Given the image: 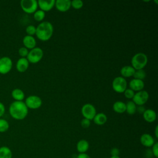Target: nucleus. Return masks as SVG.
Instances as JSON below:
<instances>
[{
  "label": "nucleus",
  "mask_w": 158,
  "mask_h": 158,
  "mask_svg": "<svg viewBox=\"0 0 158 158\" xmlns=\"http://www.w3.org/2000/svg\"><path fill=\"white\" fill-rule=\"evenodd\" d=\"M9 112L14 119L22 120L27 116L28 109L23 101H14L9 106Z\"/></svg>",
  "instance_id": "nucleus-1"
},
{
  "label": "nucleus",
  "mask_w": 158,
  "mask_h": 158,
  "mask_svg": "<svg viewBox=\"0 0 158 158\" xmlns=\"http://www.w3.org/2000/svg\"><path fill=\"white\" fill-rule=\"evenodd\" d=\"M54 28L52 23L48 21L41 22L36 27V36L41 41H48L52 36Z\"/></svg>",
  "instance_id": "nucleus-2"
},
{
  "label": "nucleus",
  "mask_w": 158,
  "mask_h": 158,
  "mask_svg": "<svg viewBox=\"0 0 158 158\" xmlns=\"http://www.w3.org/2000/svg\"><path fill=\"white\" fill-rule=\"evenodd\" d=\"M148 61V57L144 53L138 52L132 57L131 64V66L135 69V70H137L143 69L147 65Z\"/></svg>",
  "instance_id": "nucleus-3"
},
{
  "label": "nucleus",
  "mask_w": 158,
  "mask_h": 158,
  "mask_svg": "<svg viewBox=\"0 0 158 158\" xmlns=\"http://www.w3.org/2000/svg\"><path fill=\"white\" fill-rule=\"evenodd\" d=\"M43 57V51L41 48L35 47L31 49L27 56V59L29 63L36 64L39 62Z\"/></svg>",
  "instance_id": "nucleus-4"
},
{
  "label": "nucleus",
  "mask_w": 158,
  "mask_h": 158,
  "mask_svg": "<svg viewBox=\"0 0 158 158\" xmlns=\"http://www.w3.org/2000/svg\"><path fill=\"white\" fill-rule=\"evenodd\" d=\"M112 87L116 93H123L127 88V82L125 78L119 76L115 77L112 83Z\"/></svg>",
  "instance_id": "nucleus-5"
},
{
  "label": "nucleus",
  "mask_w": 158,
  "mask_h": 158,
  "mask_svg": "<svg viewBox=\"0 0 158 158\" xmlns=\"http://www.w3.org/2000/svg\"><path fill=\"white\" fill-rule=\"evenodd\" d=\"M20 7L25 13L33 14L38 9V1L36 0H22Z\"/></svg>",
  "instance_id": "nucleus-6"
},
{
  "label": "nucleus",
  "mask_w": 158,
  "mask_h": 158,
  "mask_svg": "<svg viewBox=\"0 0 158 158\" xmlns=\"http://www.w3.org/2000/svg\"><path fill=\"white\" fill-rule=\"evenodd\" d=\"M25 104L28 109H37L42 105V100L40 97L36 95H30L28 96L25 101Z\"/></svg>",
  "instance_id": "nucleus-7"
},
{
  "label": "nucleus",
  "mask_w": 158,
  "mask_h": 158,
  "mask_svg": "<svg viewBox=\"0 0 158 158\" xmlns=\"http://www.w3.org/2000/svg\"><path fill=\"white\" fill-rule=\"evenodd\" d=\"M81 112L85 118L91 120L96 114V110L93 104L86 103L82 106Z\"/></svg>",
  "instance_id": "nucleus-8"
},
{
  "label": "nucleus",
  "mask_w": 158,
  "mask_h": 158,
  "mask_svg": "<svg viewBox=\"0 0 158 158\" xmlns=\"http://www.w3.org/2000/svg\"><path fill=\"white\" fill-rule=\"evenodd\" d=\"M149 99V93L147 91L141 90L135 93L132 101L136 106H143L147 102Z\"/></svg>",
  "instance_id": "nucleus-9"
},
{
  "label": "nucleus",
  "mask_w": 158,
  "mask_h": 158,
  "mask_svg": "<svg viewBox=\"0 0 158 158\" xmlns=\"http://www.w3.org/2000/svg\"><path fill=\"white\" fill-rule=\"evenodd\" d=\"M12 60L7 56L0 58V73L5 75L8 73L12 68Z\"/></svg>",
  "instance_id": "nucleus-10"
},
{
  "label": "nucleus",
  "mask_w": 158,
  "mask_h": 158,
  "mask_svg": "<svg viewBox=\"0 0 158 158\" xmlns=\"http://www.w3.org/2000/svg\"><path fill=\"white\" fill-rule=\"evenodd\" d=\"M56 8L60 12H65L71 7V1L70 0H56L54 4Z\"/></svg>",
  "instance_id": "nucleus-11"
},
{
  "label": "nucleus",
  "mask_w": 158,
  "mask_h": 158,
  "mask_svg": "<svg viewBox=\"0 0 158 158\" xmlns=\"http://www.w3.org/2000/svg\"><path fill=\"white\" fill-rule=\"evenodd\" d=\"M38 1V6L40 10L45 12L51 10L54 6V0H39Z\"/></svg>",
  "instance_id": "nucleus-12"
},
{
  "label": "nucleus",
  "mask_w": 158,
  "mask_h": 158,
  "mask_svg": "<svg viewBox=\"0 0 158 158\" xmlns=\"http://www.w3.org/2000/svg\"><path fill=\"white\" fill-rule=\"evenodd\" d=\"M129 86L131 89L134 91H139L143 90L144 87V83L143 80L133 78L129 82Z\"/></svg>",
  "instance_id": "nucleus-13"
},
{
  "label": "nucleus",
  "mask_w": 158,
  "mask_h": 158,
  "mask_svg": "<svg viewBox=\"0 0 158 158\" xmlns=\"http://www.w3.org/2000/svg\"><path fill=\"white\" fill-rule=\"evenodd\" d=\"M29 64L30 63L26 57H20L16 62V69L19 72H25L28 69Z\"/></svg>",
  "instance_id": "nucleus-14"
},
{
  "label": "nucleus",
  "mask_w": 158,
  "mask_h": 158,
  "mask_svg": "<svg viewBox=\"0 0 158 158\" xmlns=\"http://www.w3.org/2000/svg\"><path fill=\"white\" fill-rule=\"evenodd\" d=\"M22 43L25 48L30 50L35 48L36 44L35 38L33 36H29L27 35L23 37L22 40Z\"/></svg>",
  "instance_id": "nucleus-15"
},
{
  "label": "nucleus",
  "mask_w": 158,
  "mask_h": 158,
  "mask_svg": "<svg viewBox=\"0 0 158 158\" xmlns=\"http://www.w3.org/2000/svg\"><path fill=\"white\" fill-rule=\"evenodd\" d=\"M140 142L145 147H151L155 143L153 137L148 133H144L141 136Z\"/></svg>",
  "instance_id": "nucleus-16"
},
{
  "label": "nucleus",
  "mask_w": 158,
  "mask_h": 158,
  "mask_svg": "<svg viewBox=\"0 0 158 158\" xmlns=\"http://www.w3.org/2000/svg\"><path fill=\"white\" fill-rule=\"evenodd\" d=\"M143 116L144 120L149 123L154 122L157 118L156 112L151 109H146L144 113L143 114Z\"/></svg>",
  "instance_id": "nucleus-17"
},
{
  "label": "nucleus",
  "mask_w": 158,
  "mask_h": 158,
  "mask_svg": "<svg viewBox=\"0 0 158 158\" xmlns=\"http://www.w3.org/2000/svg\"><path fill=\"white\" fill-rule=\"evenodd\" d=\"M135 72V69L131 65H125L122 67L120 69L121 77L125 78H128L133 77Z\"/></svg>",
  "instance_id": "nucleus-18"
},
{
  "label": "nucleus",
  "mask_w": 158,
  "mask_h": 158,
  "mask_svg": "<svg viewBox=\"0 0 158 158\" xmlns=\"http://www.w3.org/2000/svg\"><path fill=\"white\" fill-rule=\"evenodd\" d=\"M11 96L15 101H23L25 99V93L20 88H15L12 91Z\"/></svg>",
  "instance_id": "nucleus-19"
},
{
  "label": "nucleus",
  "mask_w": 158,
  "mask_h": 158,
  "mask_svg": "<svg viewBox=\"0 0 158 158\" xmlns=\"http://www.w3.org/2000/svg\"><path fill=\"white\" fill-rule=\"evenodd\" d=\"M93 120H94V122L95 124L98 125H102L105 124L106 122H107V117L105 114L102 112H100L98 114L96 113V114L95 115Z\"/></svg>",
  "instance_id": "nucleus-20"
},
{
  "label": "nucleus",
  "mask_w": 158,
  "mask_h": 158,
  "mask_svg": "<svg viewBox=\"0 0 158 158\" xmlns=\"http://www.w3.org/2000/svg\"><path fill=\"white\" fill-rule=\"evenodd\" d=\"M112 109L114 112L118 114H122L126 110V104L125 102L118 101L114 103Z\"/></svg>",
  "instance_id": "nucleus-21"
},
{
  "label": "nucleus",
  "mask_w": 158,
  "mask_h": 158,
  "mask_svg": "<svg viewBox=\"0 0 158 158\" xmlns=\"http://www.w3.org/2000/svg\"><path fill=\"white\" fill-rule=\"evenodd\" d=\"M88 149L89 143L85 139H81L77 144V149L80 153H85Z\"/></svg>",
  "instance_id": "nucleus-22"
},
{
  "label": "nucleus",
  "mask_w": 158,
  "mask_h": 158,
  "mask_svg": "<svg viewBox=\"0 0 158 158\" xmlns=\"http://www.w3.org/2000/svg\"><path fill=\"white\" fill-rule=\"evenodd\" d=\"M0 158H12V152L10 149L6 146L0 147Z\"/></svg>",
  "instance_id": "nucleus-23"
},
{
  "label": "nucleus",
  "mask_w": 158,
  "mask_h": 158,
  "mask_svg": "<svg viewBox=\"0 0 158 158\" xmlns=\"http://www.w3.org/2000/svg\"><path fill=\"white\" fill-rule=\"evenodd\" d=\"M126 104V110L125 112L129 114V115H133L136 113V105L132 101H129Z\"/></svg>",
  "instance_id": "nucleus-24"
},
{
  "label": "nucleus",
  "mask_w": 158,
  "mask_h": 158,
  "mask_svg": "<svg viewBox=\"0 0 158 158\" xmlns=\"http://www.w3.org/2000/svg\"><path fill=\"white\" fill-rule=\"evenodd\" d=\"M33 17L37 22H41L45 17V12L41 10H36L33 13Z\"/></svg>",
  "instance_id": "nucleus-25"
},
{
  "label": "nucleus",
  "mask_w": 158,
  "mask_h": 158,
  "mask_svg": "<svg viewBox=\"0 0 158 158\" xmlns=\"http://www.w3.org/2000/svg\"><path fill=\"white\" fill-rule=\"evenodd\" d=\"M9 128V123L6 119L0 118V133L7 131Z\"/></svg>",
  "instance_id": "nucleus-26"
},
{
  "label": "nucleus",
  "mask_w": 158,
  "mask_h": 158,
  "mask_svg": "<svg viewBox=\"0 0 158 158\" xmlns=\"http://www.w3.org/2000/svg\"><path fill=\"white\" fill-rule=\"evenodd\" d=\"M133 77H134V78L143 80L146 77V72L143 69L137 70H135V73Z\"/></svg>",
  "instance_id": "nucleus-27"
},
{
  "label": "nucleus",
  "mask_w": 158,
  "mask_h": 158,
  "mask_svg": "<svg viewBox=\"0 0 158 158\" xmlns=\"http://www.w3.org/2000/svg\"><path fill=\"white\" fill-rule=\"evenodd\" d=\"M83 6V2L81 0H73L71 1V7L75 9H80Z\"/></svg>",
  "instance_id": "nucleus-28"
},
{
  "label": "nucleus",
  "mask_w": 158,
  "mask_h": 158,
  "mask_svg": "<svg viewBox=\"0 0 158 158\" xmlns=\"http://www.w3.org/2000/svg\"><path fill=\"white\" fill-rule=\"evenodd\" d=\"M25 31H26L27 35L33 36V35H35V33H36V27H35L33 25H28L26 27Z\"/></svg>",
  "instance_id": "nucleus-29"
},
{
  "label": "nucleus",
  "mask_w": 158,
  "mask_h": 158,
  "mask_svg": "<svg viewBox=\"0 0 158 158\" xmlns=\"http://www.w3.org/2000/svg\"><path fill=\"white\" fill-rule=\"evenodd\" d=\"M123 93L124 94L125 97L127 99H133L135 95V91L130 88H127Z\"/></svg>",
  "instance_id": "nucleus-30"
},
{
  "label": "nucleus",
  "mask_w": 158,
  "mask_h": 158,
  "mask_svg": "<svg viewBox=\"0 0 158 158\" xmlns=\"http://www.w3.org/2000/svg\"><path fill=\"white\" fill-rule=\"evenodd\" d=\"M19 54L21 57H27L28 54V49H27L26 48L23 47H21L19 48Z\"/></svg>",
  "instance_id": "nucleus-31"
},
{
  "label": "nucleus",
  "mask_w": 158,
  "mask_h": 158,
  "mask_svg": "<svg viewBox=\"0 0 158 158\" xmlns=\"http://www.w3.org/2000/svg\"><path fill=\"white\" fill-rule=\"evenodd\" d=\"M90 124H91V122H90V120H88V119H86V118H83L81 121V125L83 128H88L89 126H90Z\"/></svg>",
  "instance_id": "nucleus-32"
},
{
  "label": "nucleus",
  "mask_w": 158,
  "mask_h": 158,
  "mask_svg": "<svg viewBox=\"0 0 158 158\" xmlns=\"http://www.w3.org/2000/svg\"><path fill=\"white\" fill-rule=\"evenodd\" d=\"M152 154L156 157H158V143H155L152 146Z\"/></svg>",
  "instance_id": "nucleus-33"
},
{
  "label": "nucleus",
  "mask_w": 158,
  "mask_h": 158,
  "mask_svg": "<svg viewBox=\"0 0 158 158\" xmlns=\"http://www.w3.org/2000/svg\"><path fill=\"white\" fill-rule=\"evenodd\" d=\"M110 154L112 156H118L120 154V151L117 148H114L110 150Z\"/></svg>",
  "instance_id": "nucleus-34"
},
{
  "label": "nucleus",
  "mask_w": 158,
  "mask_h": 158,
  "mask_svg": "<svg viewBox=\"0 0 158 158\" xmlns=\"http://www.w3.org/2000/svg\"><path fill=\"white\" fill-rule=\"evenodd\" d=\"M5 111H6V107L4 104L0 102V117H1L4 114H5Z\"/></svg>",
  "instance_id": "nucleus-35"
},
{
  "label": "nucleus",
  "mask_w": 158,
  "mask_h": 158,
  "mask_svg": "<svg viewBox=\"0 0 158 158\" xmlns=\"http://www.w3.org/2000/svg\"><path fill=\"white\" fill-rule=\"evenodd\" d=\"M145 110V107L143 106H138V107H136V111L139 114H143Z\"/></svg>",
  "instance_id": "nucleus-36"
},
{
  "label": "nucleus",
  "mask_w": 158,
  "mask_h": 158,
  "mask_svg": "<svg viewBox=\"0 0 158 158\" xmlns=\"http://www.w3.org/2000/svg\"><path fill=\"white\" fill-rule=\"evenodd\" d=\"M77 158H91V157H89V156H88L86 153H80L77 156Z\"/></svg>",
  "instance_id": "nucleus-37"
},
{
  "label": "nucleus",
  "mask_w": 158,
  "mask_h": 158,
  "mask_svg": "<svg viewBox=\"0 0 158 158\" xmlns=\"http://www.w3.org/2000/svg\"><path fill=\"white\" fill-rule=\"evenodd\" d=\"M155 136L157 138H158V126L157 125L155 128Z\"/></svg>",
  "instance_id": "nucleus-38"
},
{
  "label": "nucleus",
  "mask_w": 158,
  "mask_h": 158,
  "mask_svg": "<svg viewBox=\"0 0 158 158\" xmlns=\"http://www.w3.org/2000/svg\"><path fill=\"white\" fill-rule=\"evenodd\" d=\"M110 158H120L119 156H111Z\"/></svg>",
  "instance_id": "nucleus-39"
}]
</instances>
